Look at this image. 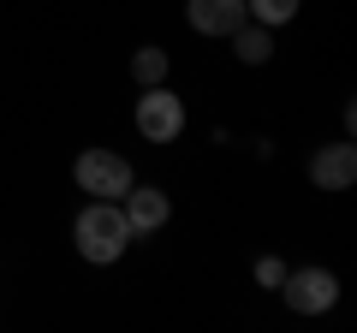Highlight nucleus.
<instances>
[{
    "label": "nucleus",
    "mask_w": 357,
    "mask_h": 333,
    "mask_svg": "<svg viewBox=\"0 0 357 333\" xmlns=\"http://www.w3.org/2000/svg\"><path fill=\"white\" fill-rule=\"evenodd\" d=\"M72 238H77V250H84V262H119V256H126V244L137 238V232L126 226L119 203H89L84 215H77Z\"/></svg>",
    "instance_id": "1"
},
{
    "label": "nucleus",
    "mask_w": 357,
    "mask_h": 333,
    "mask_svg": "<svg viewBox=\"0 0 357 333\" xmlns=\"http://www.w3.org/2000/svg\"><path fill=\"white\" fill-rule=\"evenodd\" d=\"M72 179L84 185V196H102V203H114V196L131 191V166L119 161L114 149H84L72 166Z\"/></svg>",
    "instance_id": "2"
},
{
    "label": "nucleus",
    "mask_w": 357,
    "mask_h": 333,
    "mask_svg": "<svg viewBox=\"0 0 357 333\" xmlns=\"http://www.w3.org/2000/svg\"><path fill=\"white\" fill-rule=\"evenodd\" d=\"M137 131L149 143H173L178 131H185V102H178L173 90H161V84H149L137 102Z\"/></svg>",
    "instance_id": "3"
},
{
    "label": "nucleus",
    "mask_w": 357,
    "mask_h": 333,
    "mask_svg": "<svg viewBox=\"0 0 357 333\" xmlns=\"http://www.w3.org/2000/svg\"><path fill=\"white\" fill-rule=\"evenodd\" d=\"M280 292H286V304H292L298 316H321V309L340 304V280H333L328 268H298V274H286Z\"/></svg>",
    "instance_id": "4"
},
{
    "label": "nucleus",
    "mask_w": 357,
    "mask_h": 333,
    "mask_svg": "<svg viewBox=\"0 0 357 333\" xmlns=\"http://www.w3.org/2000/svg\"><path fill=\"white\" fill-rule=\"evenodd\" d=\"M310 179L321 185V191H345V185L357 179V149L351 143H328V149L310 155Z\"/></svg>",
    "instance_id": "5"
},
{
    "label": "nucleus",
    "mask_w": 357,
    "mask_h": 333,
    "mask_svg": "<svg viewBox=\"0 0 357 333\" xmlns=\"http://www.w3.org/2000/svg\"><path fill=\"white\" fill-rule=\"evenodd\" d=\"M119 215H126L131 232H161L167 226V196L155 191V185H131L126 203H119Z\"/></svg>",
    "instance_id": "6"
},
{
    "label": "nucleus",
    "mask_w": 357,
    "mask_h": 333,
    "mask_svg": "<svg viewBox=\"0 0 357 333\" xmlns=\"http://www.w3.org/2000/svg\"><path fill=\"white\" fill-rule=\"evenodd\" d=\"M185 18H191V30H203V36H232V30L244 24V0H191Z\"/></svg>",
    "instance_id": "7"
},
{
    "label": "nucleus",
    "mask_w": 357,
    "mask_h": 333,
    "mask_svg": "<svg viewBox=\"0 0 357 333\" xmlns=\"http://www.w3.org/2000/svg\"><path fill=\"white\" fill-rule=\"evenodd\" d=\"M232 48H238V60H244V65H262L268 54H274V42H268V24H256V18H250V24H238V30H232Z\"/></svg>",
    "instance_id": "8"
},
{
    "label": "nucleus",
    "mask_w": 357,
    "mask_h": 333,
    "mask_svg": "<svg viewBox=\"0 0 357 333\" xmlns=\"http://www.w3.org/2000/svg\"><path fill=\"white\" fill-rule=\"evenodd\" d=\"M244 18H256V24H292L298 18V0H244Z\"/></svg>",
    "instance_id": "9"
},
{
    "label": "nucleus",
    "mask_w": 357,
    "mask_h": 333,
    "mask_svg": "<svg viewBox=\"0 0 357 333\" xmlns=\"http://www.w3.org/2000/svg\"><path fill=\"white\" fill-rule=\"evenodd\" d=\"M131 77H137L143 90H149V84H161V77H167V54H161V48H137V60H131Z\"/></svg>",
    "instance_id": "10"
},
{
    "label": "nucleus",
    "mask_w": 357,
    "mask_h": 333,
    "mask_svg": "<svg viewBox=\"0 0 357 333\" xmlns=\"http://www.w3.org/2000/svg\"><path fill=\"white\" fill-rule=\"evenodd\" d=\"M256 280L280 292V280H286V262H280V256H262V262H256Z\"/></svg>",
    "instance_id": "11"
}]
</instances>
